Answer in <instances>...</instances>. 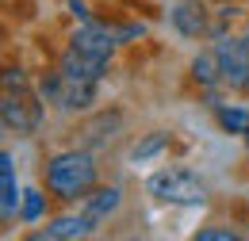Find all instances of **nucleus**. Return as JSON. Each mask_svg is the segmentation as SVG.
I'll use <instances>...</instances> for the list:
<instances>
[{
	"instance_id": "obj_15",
	"label": "nucleus",
	"mask_w": 249,
	"mask_h": 241,
	"mask_svg": "<svg viewBox=\"0 0 249 241\" xmlns=\"http://www.w3.org/2000/svg\"><path fill=\"white\" fill-rule=\"evenodd\" d=\"M165 146H169V134H165V130H154V134H146L142 142H134L130 161H134V165H138V161H150V157H157Z\"/></svg>"
},
{
	"instance_id": "obj_11",
	"label": "nucleus",
	"mask_w": 249,
	"mask_h": 241,
	"mask_svg": "<svg viewBox=\"0 0 249 241\" xmlns=\"http://www.w3.org/2000/svg\"><path fill=\"white\" fill-rule=\"evenodd\" d=\"M119 203H123V191H119V188H92V191L81 199V214H89L92 222H104L107 214L119 211Z\"/></svg>"
},
{
	"instance_id": "obj_8",
	"label": "nucleus",
	"mask_w": 249,
	"mask_h": 241,
	"mask_svg": "<svg viewBox=\"0 0 249 241\" xmlns=\"http://www.w3.org/2000/svg\"><path fill=\"white\" fill-rule=\"evenodd\" d=\"M96 230V222L89 214H62V218H54L42 234H35L38 241H73V238H89Z\"/></svg>"
},
{
	"instance_id": "obj_1",
	"label": "nucleus",
	"mask_w": 249,
	"mask_h": 241,
	"mask_svg": "<svg viewBox=\"0 0 249 241\" xmlns=\"http://www.w3.org/2000/svg\"><path fill=\"white\" fill-rule=\"evenodd\" d=\"M46 188L58 199H85L96 188V161L89 150H62L46 161Z\"/></svg>"
},
{
	"instance_id": "obj_13",
	"label": "nucleus",
	"mask_w": 249,
	"mask_h": 241,
	"mask_svg": "<svg viewBox=\"0 0 249 241\" xmlns=\"http://www.w3.org/2000/svg\"><path fill=\"white\" fill-rule=\"evenodd\" d=\"M192 81H196L199 88H215L218 81H222L215 50H207V54H196V58H192Z\"/></svg>"
},
{
	"instance_id": "obj_23",
	"label": "nucleus",
	"mask_w": 249,
	"mask_h": 241,
	"mask_svg": "<svg viewBox=\"0 0 249 241\" xmlns=\"http://www.w3.org/2000/svg\"><path fill=\"white\" fill-rule=\"evenodd\" d=\"M246 138H249V134H246Z\"/></svg>"
},
{
	"instance_id": "obj_19",
	"label": "nucleus",
	"mask_w": 249,
	"mask_h": 241,
	"mask_svg": "<svg viewBox=\"0 0 249 241\" xmlns=\"http://www.w3.org/2000/svg\"><path fill=\"white\" fill-rule=\"evenodd\" d=\"M4 88H27L23 69H8V73H4Z\"/></svg>"
},
{
	"instance_id": "obj_12",
	"label": "nucleus",
	"mask_w": 249,
	"mask_h": 241,
	"mask_svg": "<svg viewBox=\"0 0 249 241\" xmlns=\"http://www.w3.org/2000/svg\"><path fill=\"white\" fill-rule=\"evenodd\" d=\"M119 126H123V115L119 111H107V115H96L81 126V146H104V142H111L115 134H119Z\"/></svg>"
},
{
	"instance_id": "obj_6",
	"label": "nucleus",
	"mask_w": 249,
	"mask_h": 241,
	"mask_svg": "<svg viewBox=\"0 0 249 241\" xmlns=\"http://www.w3.org/2000/svg\"><path fill=\"white\" fill-rule=\"evenodd\" d=\"M69 46L81 50V54H92V58H100V61H111L115 46H119V38H115V31L107 27V23H92V19H85V27L73 31Z\"/></svg>"
},
{
	"instance_id": "obj_10",
	"label": "nucleus",
	"mask_w": 249,
	"mask_h": 241,
	"mask_svg": "<svg viewBox=\"0 0 249 241\" xmlns=\"http://www.w3.org/2000/svg\"><path fill=\"white\" fill-rule=\"evenodd\" d=\"M23 191L16 188V169H12V153H0V214L4 222H12L19 214Z\"/></svg>"
},
{
	"instance_id": "obj_4",
	"label": "nucleus",
	"mask_w": 249,
	"mask_h": 241,
	"mask_svg": "<svg viewBox=\"0 0 249 241\" xmlns=\"http://www.w3.org/2000/svg\"><path fill=\"white\" fill-rule=\"evenodd\" d=\"M42 100V96H38ZM35 100L27 88H4V103H0V119L4 130H16V134H35L38 122H42V103Z\"/></svg>"
},
{
	"instance_id": "obj_21",
	"label": "nucleus",
	"mask_w": 249,
	"mask_h": 241,
	"mask_svg": "<svg viewBox=\"0 0 249 241\" xmlns=\"http://www.w3.org/2000/svg\"><path fill=\"white\" fill-rule=\"evenodd\" d=\"M218 4H230V0H218Z\"/></svg>"
},
{
	"instance_id": "obj_16",
	"label": "nucleus",
	"mask_w": 249,
	"mask_h": 241,
	"mask_svg": "<svg viewBox=\"0 0 249 241\" xmlns=\"http://www.w3.org/2000/svg\"><path fill=\"white\" fill-rule=\"evenodd\" d=\"M42 211H46V195L42 191H23V203H19V218L23 222H38L42 218Z\"/></svg>"
},
{
	"instance_id": "obj_5",
	"label": "nucleus",
	"mask_w": 249,
	"mask_h": 241,
	"mask_svg": "<svg viewBox=\"0 0 249 241\" xmlns=\"http://www.w3.org/2000/svg\"><path fill=\"white\" fill-rule=\"evenodd\" d=\"M215 58H218V73L222 85L230 88H246L249 81V38H218L215 42Z\"/></svg>"
},
{
	"instance_id": "obj_18",
	"label": "nucleus",
	"mask_w": 249,
	"mask_h": 241,
	"mask_svg": "<svg viewBox=\"0 0 249 241\" xmlns=\"http://www.w3.org/2000/svg\"><path fill=\"white\" fill-rule=\"evenodd\" d=\"M111 31H115V38H119V42H130V38H142V34H146L142 23H123V27H111Z\"/></svg>"
},
{
	"instance_id": "obj_9",
	"label": "nucleus",
	"mask_w": 249,
	"mask_h": 241,
	"mask_svg": "<svg viewBox=\"0 0 249 241\" xmlns=\"http://www.w3.org/2000/svg\"><path fill=\"white\" fill-rule=\"evenodd\" d=\"M58 69H62L65 77H73V81H100L104 73H107V61L92 58V54H81V50H65L62 61H58Z\"/></svg>"
},
{
	"instance_id": "obj_22",
	"label": "nucleus",
	"mask_w": 249,
	"mask_h": 241,
	"mask_svg": "<svg viewBox=\"0 0 249 241\" xmlns=\"http://www.w3.org/2000/svg\"><path fill=\"white\" fill-rule=\"evenodd\" d=\"M246 92H249V81H246Z\"/></svg>"
},
{
	"instance_id": "obj_2",
	"label": "nucleus",
	"mask_w": 249,
	"mask_h": 241,
	"mask_svg": "<svg viewBox=\"0 0 249 241\" xmlns=\"http://www.w3.org/2000/svg\"><path fill=\"white\" fill-rule=\"evenodd\" d=\"M146 191L161 203H180V207H196L207 199V188L192 169H161L146 180Z\"/></svg>"
},
{
	"instance_id": "obj_17",
	"label": "nucleus",
	"mask_w": 249,
	"mask_h": 241,
	"mask_svg": "<svg viewBox=\"0 0 249 241\" xmlns=\"http://www.w3.org/2000/svg\"><path fill=\"white\" fill-rule=\"evenodd\" d=\"M196 238L199 241H238V234H234L230 226H207V230H199Z\"/></svg>"
},
{
	"instance_id": "obj_3",
	"label": "nucleus",
	"mask_w": 249,
	"mask_h": 241,
	"mask_svg": "<svg viewBox=\"0 0 249 241\" xmlns=\"http://www.w3.org/2000/svg\"><path fill=\"white\" fill-rule=\"evenodd\" d=\"M38 96L46 103H54L58 111H85L96 103V81H73L62 69H54L38 81Z\"/></svg>"
},
{
	"instance_id": "obj_7",
	"label": "nucleus",
	"mask_w": 249,
	"mask_h": 241,
	"mask_svg": "<svg viewBox=\"0 0 249 241\" xmlns=\"http://www.w3.org/2000/svg\"><path fill=\"white\" fill-rule=\"evenodd\" d=\"M169 23L177 27V34L184 38H203L211 31V12L203 0H180L173 12H169Z\"/></svg>"
},
{
	"instance_id": "obj_14",
	"label": "nucleus",
	"mask_w": 249,
	"mask_h": 241,
	"mask_svg": "<svg viewBox=\"0 0 249 241\" xmlns=\"http://www.w3.org/2000/svg\"><path fill=\"white\" fill-rule=\"evenodd\" d=\"M215 119L226 134H249V111L246 107H215Z\"/></svg>"
},
{
	"instance_id": "obj_20",
	"label": "nucleus",
	"mask_w": 249,
	"mask_h": 241,
	"mask_svg": "<svg viewBox=\"0 0 249 241\" xmlns=\"http://www.w3.org/2000/svg\"><path fill=\"white\" fill-rule=\"evenodd\" d=\"M65 8H69L77 19H89V8H85V0H65Z\"/></svg>"
}]
</instances>
